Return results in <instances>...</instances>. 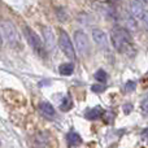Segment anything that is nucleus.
Returning a JSON list of instances; mask_svg holds the SVG:
<instances>
[{
    "instance_id": "nucleus-12",
    "label": "nucleus",
    "mask_w": 148,
    "mask_h": 148,
    "mask_svg": "<svg viewBox=\"0 0 148 148\" xmlns=\"http://www.w3.org/2000/svg\"><path fill=\"white\" fill-rule=\"evenodd\" d=\"M59 72L61 75H70L74 72V65L72 62H65V64H61L59 66Z\"/></svg>"
},
{
    "instance_id": "nucleus-20",
    "label": "nucleus",
    "mask_w": 148,
    "mask_h": 148,
    "mask_svg": "<svg viewBox=\"0 0 148 148\" xmlns=\"http://www.w3.org/2000/svg\"><path fill=\"white\" fill-rule=\"evenodd\" d=\"M123 109H125V113H130V109H133V107L131 105H125Z\"/></svg>"
},
{
    "instance_id": "nucleus-4",
    "label": "nucleus",
    "mask_w": 148,
    "mask_h": 148,
    "mask_svg": "<svg viewBox=\"0 0 148 148\" xmlns=\"http://www.w3.org/2000/svg\"><path fill=\"white\" fill-rule=\"evenodd\" d=\"M59 46L61 48V51L65 53V56L69 57L70 60H75V48H74L72 40H70L69 35L66 34V31L60 30L59 35Z\"/></svg>"
},
{
    "instance_id": "nucleus-11",
    "label": "nucleus",
    "mask_w": 148,
    "mask_h": 148,
    "mask_svg": "<svg viewBox=\"0 0 148 148\" xmlns=\"http://www.w3.org/2000/svg\"><path fill=\"white\" fill-rule=\"evenodd\" d=\"M81 142H82V138L79 136L78 133H75V131H70V133L68 134V144H69L70 147L78 146V144H81Z\"/></svg>"
},
{
    "instance_id": "nucleus-2",
    "label": "nucleus",
    "mask_w": 148,
    "mask_h": 148,
    "mask_svg": "<svg viewBox=\"0 0 148 148\" xmlns=\"http://www.w3.org/2000/svg\"><path fill=\"white\" fill-rule=\"evenodd\" d=\"M0 27H1V31L4 34L5 39H7L8 44L14 48L17 47H21V39H20V34H18L16 26L13 25L10 21L8 20H0Z\"/></svg>"
},
{
    "instance_id": "nucleus-3",
    "label": "nucleus",
    "mask_w": 148,
    "mask_h": 148,
    "mask_svg": "<svg viewBox=\"0 0 148 148\" xmlns=\"http://www.w3.org/2000/svg\"><path fill=\"white\" fill-rule=\"evenodd\" d=\"M23 34H25V38H26V40H27V43L30 44L31 48L38 55L44 56V53H46V48H44V47L46 46H44V43L42 42V39L38 36V34L31 27H29V26L23 27Z\"/></svg>"
},
{
    "instance_id": "nucleus-15",
    "label": "nucleus",
    "mask_w": 148,
    "mask_h": 148,
    "mask_svg": "<svg viewBox=\"0 0 148 148\" xmlns=\"http://www.w3.org/2000/svg\"><path fill=\"white\" fill-rule=\"evenodd\" d=\"M135 82H133V81H129L127 83L125 84V90L127 92H131V91H134V90H135Z\"/></svg>"
},
{
    "instance_id": "nucleus-10",
    "label": "nucleus",
    "mask_w": 148,
    "mask_h": 148,
    "mask_svg": "<svg viewBox=\"0 0 148 148\" xmlns=\"http://www.w3.org/2000/svg\"><path fill=\"white\" fill-rule=\"evenodd\" d=\"M103 113H104L103 108H100V107L92 108V109H88L86 112V118H87V120H97V118H99Z\"/></svg>"
},
{
    "instance_id": "nucleus-7",
    "label": "nucleus",
    "mask_w": 148,
    "mask_h": 148,
    "mask_svg": "<svg viewBox=\"0 0 148 148\" xmlns=\"http://www.w3.org/2000/svg\"><path fill=\"white\" fill-rule=\"evenodd\" d=\"M92 38H94L95 43L100 48H103V49L108 48V38H107V34L103 30H100V29H92Z\"/></svg>"
},
{
    "instance_id": "nucleus-22",
    "label": "nucleus",
    "mask_w": 148,
    "mask_h": 148,
    "mask_svg": "<svg viewBox=\"0 0 148 148\" xmlns=\"http://www.w3.org/2000/svg\"><path fill=\"white\" fill-rule=\"evenodd\" d=\"M144 1H146V3H148V0H144Z\"/></svg>"
},
{
    "instance_id": "nucleus-21",
    "label": "nucleus",
    "mask_w": 148,
    "mask_h": 148,
    "mask_svg": "<svg viewBox=\"0 0 148 148\" xmlns=\"http://www.w3.org/2000/svg\"><path fill=\"white\" fill-rule=\"evenodd\" d=\"M3 46V38H1V34H0V47Z\"/></svg>"
},
{
    "instance_id": "nucleus-8",
    "label": "nucleus",
    "mask_w": 148,
    "mask_h": 148,
    "mask_svg": "<svg viewBox=\"0 0 148 148\" xmlns=\"http://www.w3.org/2000/svg\"><path fill=\"white\" fill-rule=\"evenodd\" d=\"M39 110L48 118H53L55 116H56V110L52 107V104H49L48 101H42L40 104H39Z\"/></svg>"
},
{
    "instance_id": "nucleus-5",
    "label": "nucleus",
    "mask_w": 148,
    "mask_h": 148,
    "mask_svg": "<svg viewBox=\"0 0 148 148\" xmlns=\"http://www.w3.org/2000/svg\"><path fill=\"white\" fill-rule=\"evenodd\" d=\"M74 44H75L77 51L81 55L86 56L90 52V42H88V36L83 33L82 30H77L74 33Z\"/></svg>"
},
{
    "instance_id": "nucleus-6",
    "label": "nucleus",
    "mask_w": 148,
    "mask_h": 148,
    "mask_svg": "<svg viewBox=\"0 0 148 148\" xmlns=\"http://www.w3.org/2000/svg\"><path fill=\"white\" fill-rule=\"evenodd\" d=\"M42 34H43L46 49L47 51H52L55 48V46H56V38H55V34L52 31V29L48 27V26H43L42 27Z\"/></svg>"
},
{
    "instance_id": "nucleus-13",
    "label": "nucleus",
    "mask_w": 148,
    "mask_h": 148,
    "mask_svg": "<svg viewBox=\"0 0 148 148\" xmlns=\"http://www.w3.org/2000/svg\"><path fill=\"white\" fill-rule=\"evenodd\" d=\"M94 77H95V79H96V81L103 82V83H104V82H107V79H108V74L105 73L103 69H99V70H97V72L94 74Z\"/></svg>"
},
{
    "instance_id": "nucleus-18",
    "label": "nucleus",
    "mask_w": 148,
    "mask_h": 148,
    "mask_svg": "<svg viewBox=\"0 0 148 148\" xmlns=\"http://www.w3.org/2000/svg\"><path fill=\"white\" fill-rule=\"evenodd\" d=\"M91 88H92V91H94V92H101V91H104V86H101V84H94Z\"/></svg>"
},
{
    "instance_id": "nucleus-1",
    "label": "nucleus",
    "mask_w": 148,
    "mask_h": 148,
    "mask_svg": "<svg viewBox=\"0 0 148 148\" xmlns=\"http://www.w3.org/2000/svg\"><path fill=\"white\" fill-rule=\"evenodd\" d=\"M110 40L114 49L120 53H127L133 48V39L126 29L114 27L110 33Z\"/></svg>"
},
{
    "instance_id": "nucleus-16",
    "label": "nucleus",
    "mask_w": 148,
    "mask_h": 148,
    "mask_svg": "<svg viewBox=\"0 0 148 148\" xmlns=\"http://www.w3.org/2000/svg\"><path fill=\"white\" fill-rule=\"evenodd\" d=\"M139 21H142V23L146 26V29H148V10H144L143 16L140 17V20Z\"/></svg>"
},
{
    "instance_id": "nucleus-14",
    "label": "nucleus",
    "mask_w": 148,
    "mask_h": 148,
    "mask_svg": "<svg viewBox=\"0 0 148 148\" xmlns=\"http://www.w3.org/2000/svg\"><path fill=\"white\" fill-rule=\"evenodd\" d=\"M72 107H73L72 100H70L69 96H66V97L64 99V101L61 103V105H60V109L64 110V112H68L69 109H72Z\"/></svg>"
},
{
    "instance_id": "nucleus-19",
    "label": "nucleus",
    "mask_w": 148,
    "mask_h": 148,
    "mask_svg": "<svg viewBox=\"0 0 148 148\" xmlns=\"http://www.w3.org/2000/svg\"><path fill=\"white\" fill-rule=\"evenodd\" d=\"M142 138L148 139V129H146V130H143V133H142Z\"/></svg>"
},
{
    "instance_id": "nucleus-17",
    "label": "nucleus",
    "mask_w": 148,
    "mask_h": 148,
    "mask_svg": "<svg viewBox=\"0 0 148 148\" xmlns=\"http://www.w3.org/2000/svg\"><path fill=\"white\" fill-rule=\"evenodd\" d=\"M142 109H143V112L148 113V95L143 99V101H142Z\"/></svg>"
},
{
    "instance_id": "nucleus-9",
    "label": "nucleus",
    "mask_w": 148,
    "mask_h": 148,
    "mask_svg": "<svg viewBox=\"0 0 148 148\" xmlns=\"http://www.w3.org/2000/svg\"><path fill=\"white\" fill-rule=\"evenodd\" d=\"M130 10H131V14H133V17H135L136 20H140V17L143 16V13H144V10H146V9L142 7L140 3L133 1L130 4Z\"/></svg>"
}]
</instances>
